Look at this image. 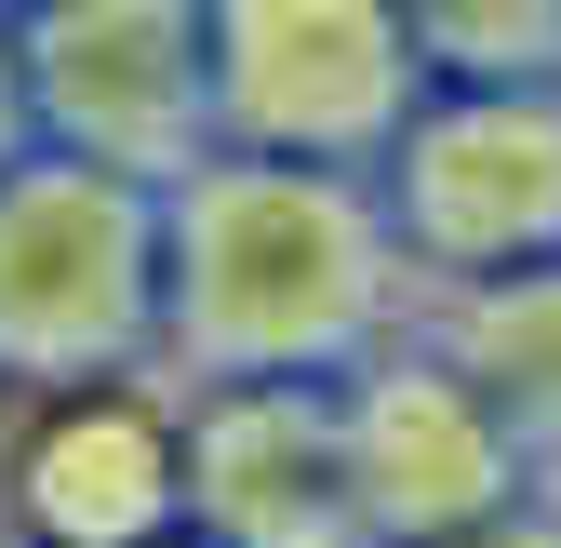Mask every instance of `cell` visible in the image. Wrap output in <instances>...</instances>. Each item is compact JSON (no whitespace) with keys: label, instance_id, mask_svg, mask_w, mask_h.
<instances>
[{"label":"cell","instance_id":"obj_1","mask_svg":"<svg viewBox=\"0 0 561 548\" xmlns=\"http://www.w3.org/2000/svg\"><path fill=\"white\" fill-rule=\"evenodd\" d=\"M375 174L201 161L161 187V375L174 388H334L401 334Z\"/></svg>","mask_w":561,"mask_h":548},{"label":"cell","instance_id":"obj_2","mask_svg":"<svg viewBox=\"0 0 561 548\" xmlns=\"http://www.w3.org/2000/svg\"><path fill=\"white\" fill-rule=\"evenodd\" d=\"M161 375V201L81 161H0V388L81 401Z\"/></svg>","mask_w":561,"mask_h":548},{"label":"cell","instance_id":"obj_3","mask_svg":"<svg viewBox=\"0 0 561 548\" xmlns=\"http://www.w3.org/2000/svg\"><path fill=\"white\" fill-rule=\"evenodd\" d=\"M14 107L27 148L121 174V187H174L215 161V81H201V0H14Z\"/></svg>","mask_w":561,"mask_h":548},{"label":"cell","instance_id":"obj_4","mask_svg":"<svg viewBox=\"0 0 561 548\" xmlns=\"http://www.w3.org/2000/svg\"><path fill=\"white\" fill-rule=\"evenodd\" d=\"M201 81L228 161L375 174L388 134L428 107L388 0H201Z\"/></svg>","mask_w":561,"mask_h":548},{"label":"cell","instance_id":"obj_5","mask_svg":"<svg viewBox=\"0 0 561 548\" xmlns=\"http://www.w3.org/2000/svg\"><path fill=\"white\" fill-rule=\"evenodd\" d=\"M375 215L401 282H508V267L561 254V81L548 94H428L388 161H375Z\"/></svg>","mask_w":561,"mask_h":548},{"label":"cell","instance_id":"obj_6","mask_svg":"<svg viewBox=\"0 0 561 548\" xmlns=\"http://www.w3.org/2000/svg\"><path fill=\"white\" fill-rule=\"evenodd\" d=\"M334 455H347V522H362V548H455V535H481V522H508V509L548 495L535 455L414 349V321L362 375H334Z\"/></svg>","mask_w":561,"mask_h":548},{"label":"cell","instance_id":"obj_7","mask_svg":"<svg viewBox=\"0 0 561 548\" xmlns=\"http://www.w3.org/2000/svg\"><path fill=\"white\" fill-rule=\"evenodd\" d=\"M174 522L201 548H362L334 388H187L174 401Z\"/></svg>","mask_w":561,"mask_h":548},{"label":"cell","instance_id":"obj_8","mask_svg":"<svg viewBox=\"0 0 561 548\" xmlns=\"http://www.w3.org/2000/svg\"><path fill=\"white\" fill-rule=\"evenodd\" d=\"M14 535L27 548H174V401L161 388H81V401H41L14 468Z\"/></svg>","mask_w":561,"mask_h":548},{"label":"cell","instance_id":"obj_9","mask_svg":"<svg viewBox=\"0 0 561 548\" xmlns=\"http://www.w3.org/2000/svg\"><path fill=\"white\" fill-rule=\"evenodd\" d=\"M414 349H428V362L481 401V415L535 455V482L561 495V254H548V267H508V282L428 295Z\"/></svg>","mask_w":561,"mask_h":548},{"label":"cell","instance_id":"obj_10","mask_svg":"<svg viewBox=\"0 0 561 548\" xmlns=\"http://www.w3.org/2000/svg\"><path fill=\"white\" fill-rule=\"evenodd\" d=\"M414 81L442 94H548L561 81V0H388Z\"/></svg>","mask_w":561,"mask_h":548},{"label":"cell","instance_id":"obj_11","mask_svg":"<svg viewBox=\"0 0 561 548\" xmlns=\"http://www.w3.org/2000/svg\"><path fill=\"white\" fill-rule=\"evenodd\" d=\"M455 548H561V495H535V509H508V522H481V535H455Z\"/></svg>","mask_w":561,"mask_h":548},{"label":"cell","instance_id":"obj_12","mask_svg":"<svg viewBox=\"0 0 561 548\" xmlns=\"http://www.w3.org/2000/svg\"><path fill=\"white\" fill-rule=\"evenodd\" d=\"M0 161H27V107H14V41H0Z\"/></svg>","mask_w":561,"mask_h":548},{"label":"cell","instance_id":"obj_13","mask_svg":"<svg viewBox=\"0 0 561 548\" xmlns=\"http://www.w3.org/2000/svg\"><path fill=\"white\" fill-rule=\"evenodd\" d=\"M174 548H201V535H174Z\"/></svg>","mask_w":561,"mask_h":548},{"label":"cell","instance_id":"obj_14","mask_svg":"<svg viewBox=\"0 0 561 548\" xmlns=\"http://www.w3.org/2000/svg\"><path fill=\"white\" fill-rule=\"evenodd\" d=\"M0 14H14V0H0Z\"/></svg>","mask_w":561,"mask_h":548}]
</instances>
